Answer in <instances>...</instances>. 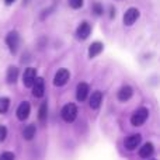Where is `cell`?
<instances>
[{"instance_id":"6da1fadb","label":"cell","mask_w":160,"mask_h":160,"mask_svg":"<svg viewBox=\"0 0 160 160\" xmlns=\"http://www.w3.org/2000/svg\"><path fill=\"white\" fill-rule=\"evenodd\" d=\"M148 117H149L148 108L141 107L132 114V117H131V124H132L133 127H141V125H143L145 122H146Z\"/></svg>"},{"instance_id":"e0dca14e","label":"cell","mask_w":160,"mask_h":160,"mask_svg":"<svg viewBox=\"0 0 160 160\" xmlns=\"http://www.w3.org/2000/svg\"><path fill=\"white\" fill-rule=\"evenodd\" d=\"M35 125H27V127L24 128V131H22V136H24L25 141H31V139L35 136Z\"/></svg>"},{"instance_id":"cb8c5ba5","label":"cell","mask_w":160,"mask_h":160,"mask_svg":"<svg viewBox=\"0 0 160 160\" xmlns=\"http://www.w3.org/2000/svg\"><path fill=\"white\" fill-rule=\"evenodd\" d=\"M13 2H16V0H6V4H8V6H10Z\"/></svg>"},{"instance_id":"7a4b0ae2","label":"cell","mask_w":160,"mask_h":160,"mask_svg":"<svg viewBox=\"0 0 160 160\" xmlns=\"http://www.w3.org/2000/svg\"><path fill=\"white\" fill-rule=\"evenodd\" d=\"M61 115H62V119H63L65 122H73L76 119V117H78V107H76L75 104H66L63 108H62L61 111Z\"/></svg>"},{"instance_id":"4fadbf2b","label":"cell","mask_w":160,"mask_h":160,"mask_svg":"<svg viewBox=\"0 0 160 160\" xmlns=\"http://www.w3.org/2000/svg\"><path fill=\"white\" fill-rule=\"evenodd\" d=\"M102 49H104V45H102L101 42H93V44L88 47V58L90 59L96 58L97 55H100V53L102 52Z\"/></svg>"},{"instance_id":"277c9868","label":"cell","mask_w":160,"mask_h":160,"mask_svg":"<svg viewBox=\"0 0 160 160\" xmlns=\"http://www.w3.org/2000/svg\"><path fill=\"white\" fill-rule=\"evenodd\" d=\"M70 79V72L68 69H59L58 72H56L55 78H53V84L56 86V87H62V86H65L68 82H69Z\"/></svg>"},{"instance_id":"30bf717a","label":"cell","mask_w":160,"mask_h":160,"mask_svg":"<svg viewBox=\"0 0 160 160\" xmlns=\"http://www.w3.org/2000/svg\"><path fill=\"white\" fill-rule=\"evenodd\" d=\"M44 91H45V83H44V79L42 78H37L35 82L32 84V94L34 97L39 98V97L44 96Z\"/></svg>"},{"instance_id":"d4e9b609","label":"cell","mask_w":160,"mask_h":160,"mask_svg":"<svg viewBox=\"0 0 160 160\" xmlns=\"http://www.w3.org/2000/svg\"><path fill=\"white\" fill-rule=\"evenodd\" d=\"M27 2H28V0H24V3H27Z\"/></svg>"},{"instance_id":"ffe728a7","label":"cell","mask_w":160,"mask_h":160,"mask_svg":"<svg viewBox=\"0 0 160 160\" xmlns=\"http://www.w3.org/2000/svg\"><path fill=\"white\" fill-rule=\"evenodd\" d=\"M14 159H16V156L11 152H3L0 155V160H14Z\"/></svg>"},{"instance_id":"3957f363","label":"cell","mask_w":160,"mask_h":160,"mask_svg":"<svg viewBox=\"0 0 160 160\" xmlns=\"http://www.w3.org/2000/svg\"><path fill=\"white\" fill-rule=\"evenodd\" d=\"M6 44H7L8 49L11 53H16L20 47V35L17 31H10L6 37Z\"/></svg>"},{"instance_id":"8992f818","label":"cell","mask_w":160,"mask_h":160,"mask_svg":"<svg viewBox=\"0 0 160 160\" xmlns=\"http://www.w3.org/2000/svg\"><path fill=\"white\" fill-rule=\"evenodd\" d=\"M138 18H139V10L135 7H131V8H128L124 14V24L132 25V24H135V21Z\"/></svg>"},{"instance_id":"7402d4cb","label":"cell","mask_w":160,"mask_h":160,"mask_svg":"<svg viewBox=\"0 0 160 160\" xmlns=\"http://www.w3.org/2000/svg\"><path fill=\"white\" fill-rule=\"evenodd\" d=\"M93 11L97 14V16H100V14L104 13V10H102V7H101V4H100V3H94V4H93Z\"/></svg>"},{"instance_id":"7c38bea8","label":"cell","mask_w":160,"mask_h":160,"mask_svg":"<svg viewBox=\"0 0 160 160\" xmlns=\"http://www.w3.org/2000/svg\"><path fill=\"white\" fill-rule=\"evenodd\" d=\"M133 94V90L131 86H124V87L119 88L118 91V100L119 101H128V100L132 97Z\"/></svg>"},{"instance_id":"d6986e66","label":"cell","mask_w":160,"mask_h":160,"mask_svg":"<svg viewBox=\"0 0 160 160\" xmlns=\"http://www.w3.org/2000/svg\"><path fill=\"white\" fill-rule=\"evenodd\" d=\"M10 107V100L7 97H0V114H6Z\"/></svg>"},{"instance_id":"2e32d148","label":"cell","mask_w":160,"mask_h":160,"mask_svg":"<svg viewBox=\"0 0 160 160\" xmlns=\"http://www.w3.org/2000/svg\"><path fill=\"white\" fill-rule=\"evenodd\" d=\"M6 79H7V82L10 83V84L16 83L17 79H18V69H17L16 66H10V68L7 69V75H6Z\"/></svg>"},{"instance_id":"9c48e42d","label":"cell","mask_w":160,"mask_h":160,"mask_svg":"<svg viewBox=\"0 0 160 160\" xmlns=\"http://www.w3.org/2000/svg\"><path fill=\"white\" fill-rule=\"evenodd\" d=\"M30 111H31L30 104H28L27 101H22L21 104L18 105V108H17V118H18L20 121H25V119L30 117Z\"/></svg>"},{"instance_id":"8fae6325","label":"cell","mask_w":160,"mask_h":160,"mask_svg":"<svg viewBox=\"0 0 160 160\" xmlns=\"http://www.w3.org/2000/svg\"><path fill=\"white\" fill-rule=\"evenodd\" d=\"M88 84L87 83H79L78 87H76V98L79 101H84L88 96Z\"/></svg>"},{"instance_id":"5b68a950","label":"cell","mask_w":160,"mask_h":160,"mask_svg":"<svg viewBox=\"0 0 160 160\" xmlns=\"http://www.w3.org/2000/svg\"><path fill=\"white\" fill-rule=\"evenodd\" d=\"M37 79V69L34 68H27L22 75V83H24L25 87H32L34 82Z\"/></svg>"},{"instance_id":"52a82bcc","label":"cell","mask_w":160,"mask_h":160,"mask_svg":"<svg viewBox=\"0 0 160 160\" xmlns=\"http://www.w3.org/2000/svg\"><path fill=\"white\" fill-rule=\"evenodd\" d=\"M141 142H142V136L139 135V133H135V135L128 136V138L125 139L124 145H125V148H127L128 150H133V149H136V148L141 145Z\"/></svg>"},{"instance_id":"ba28073f","label":"cell","mask_w":160,"mask_h":160,"mask_svg":"<svg viewBox=\"0 0 160 160\" xmlns=\"http://www.w3.org/2000/svg\"><path fill=\"white\" fill-rule=\"evenodd\" d=\"M90 32H91V25L88 24L87 21L80 22L79 27H78V30H76V35H78L79 39H86V38H88Z\"/></svg>"},{"instance_id":"ac0fdd59","label":"cell","mask_w":160,"mask_h":160,"mask_svg":"<svg viewBox=\"0 0 160 160\" xmlns=\"http://www.w3.org/2000/svg\"><path fill=\"white\" fill-rule=\"evenodd\" d=\"M38 114H39L38 118H39V121H41V124H45V122H47V117H48V104L47 102H42L41 104Z\"/></svg>"},{"instance_id":"44dd1931","label":"cell","mask_w":160,"mask_h":160,"mask_svg":"<svg viewBox=\"0 0 160 160\" xmlns=\"http://www.w3.org/2000/svg\"><path fill=\"white\" fill-rule=\"evenodd\" d=\"M83 0H69V4L72 8H80L83 6Z\"/></svg>"},{"instance_id":"5bb4252c","label":"cell","mask_w":160,"mask_h":160,"mask_svg":"<svg viewBox=\"0 0 160 160\" xmlns=\"http://www.w3.org/2000/svg\"><path fill=\"white\" fill-rule=\"evenodd\" d=\"M101 101H102V93L101 91H94L90 97V107L93 110H97L101 105Z\"/></svg>"},{"instance_id":"603a6c76","label":"cell","mask_w":160,"mask_h":160,"mask_svg":"<svg viewBox=\"0 0 160 160\" xmlns=\"http://www.w3.org/2000/svg\"><path fill=\"white\" fill-rule=\"evenodd\" d=\"M6 138H7V128L0 127V142H4Z\"/></svg>"},{"instance_id":"9a60e30c","label":"cell","mask_w":160,"mask_h":160,"mask_svg":"<svg viewBox=\"0 0 160 160\" xmlns=\"http://www.w3.org/2000/svg\"><path fill=\"white\" fill-rule=\"evenodd\" d=\"M153 145L152 143H145L143 146L139 149V156L141 158H143V159H149L150 156L153 155Z\"/></svg>"}]
</instances>
